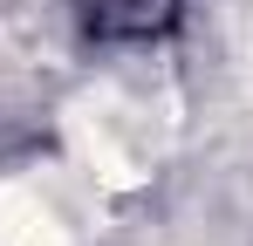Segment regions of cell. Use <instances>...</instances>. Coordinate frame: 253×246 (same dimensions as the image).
Returning a JSON list of instances; mask_svg holds the SVG:
<instances>
[{"label":"cell","instance_id":"obj_1","mask_svg":"<svg viewBox=\"0 0 253 246\" xmlns=\"http://www.w3.org/2000/svg\"><path fill=\"white\" fill-rule=\"evenodd\" d=\"M69 151H76V164H83L96 185H110V192H130V185L151 178V158L130 144V117L110 96H83V103L69 110Z\"/></svg>","mask_w":253,"mask_h":246},{"label":"cell","instance_id":"obj_2","mask_svg":"<svg viewBox=\"0 0 253 246\" xmlns=\"http://www.w3.org/2000/svg\"><path fill=\"white\" fill-rule=\"evenodd\" d=\"M0 246H76L28 185H0Z\"/></svg>","mask_w":253,"mask_h":246}]
</instances>
